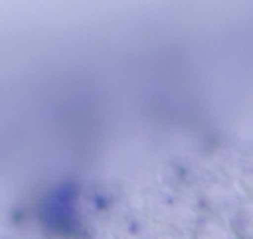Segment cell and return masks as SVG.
<instances>
[{
	"instance_id": "1",
	"label": "cell",
	"mask_w": 253,
	"mask_h": 239,
	"mask_svg": "<svg viewBox=\"0 0 253 239\" xmlns=\"http://www.w3.org/2000/svg\"><path fill=\"white\" fill-rule=\"evenodd\" d=\"M227 225L235 239H253V199L239 201L227 219Z\"/></svg>"
},
{
	"instance_id": "2",
	"label": "cell",
	"mask_w": 253,
	"mask_h": 239,
	"mask_svg": "<svg viewBox=\"0 0 253 239\" xmlns=\"http://www.w3.org/2000/svg\"><path fill=\"white\" fill-rule=\"evenodd\" d=\"M190 239H235L227 221L202 217L190 229Z\"/></svg>"
},
{
	"instance_id": "3",
	"label": "cell",
	"mask_w": 253,
	"mask_h": 239,
	"mask_svg": "<svg viewBox=\"0 0 253 239\" xmlns=\"http://www.w3.org/2000/svg\"><path fill=\"white\" fill-rule=\"evenodd\" d=\"M158 239H180V237H172V235H162V237H158Z\"/></svg>"
}]
</instances>
